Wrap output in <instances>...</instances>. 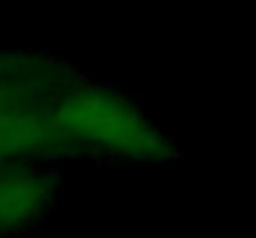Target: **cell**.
I'll return each instance as SVG.
<instances>
[{
  "instance_id": "7a4b0ae2",
  "label": "cell",
  "mask_w": 256,
  "mask_h": 238,
  "mask_svg": "<svg viewBox=\"0 0 256 238\" xmlns=\"http://www.w3.org/2000/svg\"><path fill=\"white\" fill-rule=\"evenodd\" d=\"M45 132L38 127V117L30 109H18L15 102L0 89V157L28 152Z\"/></svg>"
},
{
  "instance_id": "6da1fadb",
  "label": "cell",
  "mask_w": 256,
  "mask_h": 238,
  "mask_svg": "<svg viewBox=\"0 0 256 238\" xmlns=\"http://www.w3.org/2000/svg\"><path fill=\"white\" fill-rule=\"evenodd\" d=\"M55 124L62 137L100 147L102 152L134 159H157L164 154V137L124 99L100 89H80L68 97Z\"/></svg>"
},
{
  "instance_id": "3957f363",
  "label": "cell",
  "mask_w": 256,
  "mask_h": 238,
  "mask_svg": "<svg viewBox=\"0 0 256 238\" xmlns=\"http://www.w3.org/2000/svg\"><path fill=\"white\" fill-rule=\"evenodd\" d=\"M22 176H12L5 181V176L0 179V224H10V221H22L28 219L40 199H45V191L35 189V181H20Z\"/></svg>"
}]
</instances>
